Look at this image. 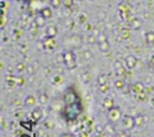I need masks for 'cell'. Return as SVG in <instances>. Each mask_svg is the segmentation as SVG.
I'll use <instances>...</instances> for the list:
<instances>
[{
	"label": "cell",
	"instance_id": "obj_25",
	"mask_svg": "<svg viewBox=\"0 0 154 137\" xmlns=\"http://www.w3.org/2000/svg\"><path fill=\"white\" fill-rule=\"evenodd\" d=\"M86 20H88V16H86L85 14H82V15L79 16V22H80V23H84V22H86Z\"/></svg>",
	"mask_w": 154,
	"mask_h": 137
},
{
	"label": "cell",
	"instance_id": "obj_17",
	"mask_svg": "<svg viewBox=\"0 0 154 137\" xmlns=\"http://www.w3.org/2000/svg\"><path fill=\"white\" fill-rule=\"evenodd\" d=\"M115 86H116V89H123L125 86V83H123V79H117L116 82H115Z\"/></svg>",
	"mask_w": 154,
	"mask_h": 137
},
{
	"label": "cell",
	"instance_id": "obj_30",
	"mask_svg": "<svg viewBox=\"0 0 154 137\" xmlns=\"http://www.w3.org/2000/svg\"><path fill=\"white\" fill-rule=\"evenodd\" d=\"M106 131L110 132V133H113V132H115V130L111 129V125H107V126H106Z\"/></svg>",
	"mask_w": 154,
	"mask_h": 137
},
{
	"label": "cell",
	"instance_id": "obj_23",
	"mask_svg": "<svg viewBox=\"0 0 154 137\" xmlns=\"http://www.w3.org/2000/svg\"><path fill=\"white\" fill-rule=\"evenodd\" d=\"M83 57H84V59L89 61V59H91V58H93V54H91V52H90V51H84Z\"/></svg>",
	"mask_w": 154,
	"mask_h": 137
},
{
	"label": "cell",
	"instance_id": "obj_3",
	"mask_svg": "<svg viewBox=\"0 0 154 137\" xmlns=\"http://www.w3.org/2000/svg\"><path fill=\"white\" fill-rule=\"evenodd\" d=\"M63 101L66 105H72V104H75V103H78V96H76L75 92L70 88L68 89L66 93H64V99H63Z\"/></svg>",
	"mask_w": 154,
	"mask_h": 137
},
{
	"label": "cell",
	"instance_id": "obj_31",
	"mask_svg": "<svg viewBox=\"0 0 154 137\" xmlns=\"http://www.w3.org/2000/svg\"><path fill=\"white\" fill-rule=\"evenodd\" d=\"M45 19H42V17H38V20H37V23L38 25H43L45 23V21H43Z\"/></svg>",
	"mask_w": 154,
	"mask_h": 137
},
{
	"label": "cell",
	"instance_id": "obj_29",
	"mask_svg": "<svg viewBox=\"0 0 154 137\" xmlns=\"http://www.w3.org/2000/svg\"><path fill=\"white\" fill-rule=\"evenodd\" d=\"M21 126H23V127L26 126V127H27V130H31V123H27V122H26V123H25V122H21Z\"/></svg>",
	"mask_w": 154,
	"mask_h": 137
},
{
	"label": "cell",
	"instance_id": "obj_15",
	"mask_svg": "<svg viewBox=\"0 0 154 137\" xmlns=\"http://www.w3.org/2000/svg\"><path fill=\"white\" fill-rule=\"evenodd\" d=\"M38 103H40L41 105H45L48 103V96L47 94H41L40 96H38Z\"/></svg>",
	"mask_w": 154,
	"mask_h": 137
},
{
	"label": "cell",
	"instance_id": "obj_35",
	"mask_svg": "<svg viewBox=\"0 0 154 137\" xmlns=\"http://www.w3.org/2000/svg\"><path fill=\"white\" fill-rule=\"evenodd\" d=\"M21 137H30V136H27V135H22Z\"/></svg>",
	"mask_w": 154,
	"mask_h": 137
},
{
	"label": "cell",
	"instance_id": "obj_26",
	"mask_svg": "<svg viewBox=\"0 0 154 137\" xmlns=\"http://www.w3.org/2000/svg\"><path fill=\"white\" fill-rule=\"evenodd\" d=\"M94 42H97V41H96V39H95L93 35H90V36L88 37V43H94Z\"/></svg>",
	"mask_w": 154,
	"mask_h": 137
},
{
	"label": "cell",
	"instance_id": "obj_10",
	"mask_svg": "<svg viewBox=\"0 0 154 137\" xmlns=\"http://www.w3.org/2000/svg\"><path fill=\"white\" fill-rule=\"evenodd\" d=\"M102 106H104V109H106V110L113 109V99H111V98H105L104 101H102Z\"/></svg>",
	"mask_w": 154,
	"mask_h": 137
},
{
	"label": "cell",
	"instance_id": "obj_33",
	"mask_svg": "<svg viewBox=\"0 0 154 137\" xmlns=\"http://www.w3.org/2000/svg\"><path fill=\"white\" fill-rule=\"evenodd\" d=\"M27 69H29V70H27V72H29V73H30V74H32V73H33V69H32V67H31V66H30V67H29V68H27Z\"/></svg>",
	"mask_w": 154,
	"mask_h": 137
},
{
	"label": "cell",
	"instance_id": "obj_22",
	"mask_svg": "<svg viewBox=\"0 0 154 137\" xmlns=\"http://www.w3.org/2000/svg\"><path fill=\"white\" fill-rule=\"evenodd\" d=\"M83 82L84 83H89V82H90V79H91V77H90V74H89L88 72H85L84 74H83Z\"/></svg>",
	"mask_w": 154,
	"mask_h": 137
},
{
	"label": "cell",
	"instance_id": "obj_36",
	"mask_svg": "<svg viewBox=\"0 0 154 137\" xmlns=\"http://www.w3.org/2000/svg\"><path fill=\"white\" fill-rule=\"evenodd\" d=\"M76 2H82V0H76Z\"/></svg>",
	"mask_w": 154,
	"mask_h": 137
},
{
	"label": "cell",
	"instance_id": "obj_18",
	"mask_svg": "<svg viewBox=\"0 0 154 137\" xmlns=\"http://www.w3.org/2000/svg\"><path fill=\"white\" fill-rule=\"evenodd\" d=\"M115 72H116V74H117L119 77H123V76H125L126 69H125V68H123V66H122V67H120V68H116V69H115Z\"/></svg>",
	"mask_w": 154,
	"mask_h": 137
},
{
	"label": "cell",
	"instance_id": "obj_37",
	"mask_svg": "<svg viewBox=\"0 0 154 137\" xmlns=\"http://www.w3.org/2000/svg\"><path fill=\"white\" fill-rule=\"evenodd\" d=\"M90 2H94V0H90Z\"/></svg>",
	"mask_w": 154,
	"mask_h": 137
},
{
	"label": "cell",
	"instance_id": "obj_19",
	"mask_svg": "<svg viewBox=\"0 0 154 137\" xmlns=\"http://www.w3.org/2000/svg\"><path fill=\"white\" fill-rule=\"evenodd\" d=\"M146 39H147L148 43H154V32H148Z\"/></svg>",
	"mask_w": 154,
	"mask_h": 137
},
{
	"label": "cell",
	"instance_id": "obj_11",
	"mask_svg": "<svg viewBox=\"0 0 154 137\" xmlns=\"http://www.w3.org/2000/svg\"><path fill=\"white\" fill-rule=\"evenodd\" d=\"M134 121H136L137 126H142L143 123H146L148 120H147V116H144V115H138L137 117H134Z\"/></svg>",
	"mask_w": 154,
	"mask_h": 137
},
{
	"label": "cell",
	"instance_id": "obj_9",
	"mask_svg": "<svg viewBox=\"0 0 154 137\" xmlns=\"http://www.w3.org/2000/svg\"><path fill=\"white\" fill-rule=\"evenodd\" d=\"M32 119H35L36 121H38V120H41L42 119V116H43V111H42V109H40V107H36V109H33L32 110Z\"/></svg>",
	"mask_w": 154,
	"mask_h": 137
},
{
	"label": "cell",
	"instance_id": "obj_7",
	"mask_svg": "<svg viewBox=\"0 0 154 137\" xmlns=\"http://www.w3.org/2000/svg\"><path fill=\"white\" fill-rule=\"evenodd\" d=\"M125 63H126V67L128 68V70H131L136 67L137 64V58L134 56H128L126 59H125Z\"/></svg>",
	"mask_w": 154,
	"mask_h": 137
},
{
	"label": "cell",
	"instance_id": "obj_4",
	"mask_svg": "<svg viewBox=\"0 0 154 137\" xmlns=\"http://www.w3.org/2000/svg\"><path fill=\"white\" fill-rule=\"evenodd\" d=\"M121 123H122V127L123 129L131 130L136 125V121H134V117H132L130 115H123L122 119H121Z\"/></svg>",
	"mask_w": 154,
	"mask_h": 137
},
{
	"label": "cell",
	"instance_id": "obj_20",
	"mask_svg": "<svg viewBox=\"0 0 154 137\" xmlns=\"http://www.w3.org/2000/svg\"><path fill=\"white\" fill-rule=\"evenodd\" d=\"M42 15H43L45 19H48V17L52 16V11H51L49 9H45V10L42 11Z\"/></svg>",
	"mask_w": 154,
	"mask_h": 137
},
{
	"label": "cell",
	"instance_id": "obj_8",
	"mask_svg": "<svg viewBox=\"0 0 154 137\" xmlns=\"http://www.w3.org/2000/svg\"><path fill=\"white\" fill-rule=\"evenodd\" d=\"M97 46H99L101 52L106 53V52L110 51V43L107 42V40H105V41H97Z\"/></svg>",
	"mask_w": 154,
	"mask_h": 137
},
{
	"label": "cell",
	"instance_id": "obj_34",
	"mask_svg": "<svg viewBox=\"0 0 154 137\" xmlns=\"http://www.w3.org/2000/svg\"><path fill=\"white\" fill-rule=\"evenodd\" d=\"M60 137H73L72 135H69V133H66V135H62Z\"/></svg>",
	"mask_w": 154,
	"mask_h": 137
},
{
	"label": "cell",
	"instance_id": "obj_21",
	"mask_svg": "<svg viewBox=\"0 0 154 137\" xmlns=\"http://www.w3.org/2000/svg\"><path fill=\"white\" fill-rule=\"evenodd\" d=\"M63 82V78L60 77V76H54L53 78H52V83L53 84H60Z\"/></svg>",
	"mask_w": 154,
	"mask_h": 137
},
{
	"label": "cell",
	"instance_id": "obj_2",
	"mask_svg": "<svg viewBox=\"0 0 154 137\" xmlns=\"http://www.w3.org/2000/svg\"><path fill=\"white\" fill-rule=\"evenodd\" d=\"M62 57H63V63L67 69L72 70L76 67V56L73 49H67L66 52H63Z\"/></svg>",
	"mask_w": 154,
	"mask_h": 137
},
{
	"label": "cell",
	"instance_id": "obj_28",
	"mask_svg": "<svg viewBox=\"0 0 154 137\" xmlns=\"http://www.w3.org/2000/svg\"><path fill=\"white\" fill-rule=\"evenodd\" d=\"M52 5H53L54 8H58V6L60 5V2H59V0H52Z\"/></svg>",
	"mask_w": 154,
	"mask_h": 137
},
{
	"label": "cell",
	"instance_id": "obj_12",
	"mask_svg": "<svg viewBox=\"0 0 154 137\" xmlns=\"http://www.w3.org/2000/svg\"><path fill=\"white\" fill-rule=\"evenodd\" d=\"M57 33V29L54 26H48L47 30H46V36L49 37V39H52V37H54Z\"/></svg>",
	"mask_w": 154,
	"mask_h": 137
},
{
	"label": "cell",
	"instance_id": "obj_32",
	"mask_svg": "<svg viewBox=\"0 0 154 137\" xmlns=\"http://www.w3.org/2000/svg\"><path fill=\"white\" fill-rule=\"evenodd\" d=\"M64 5L70 6V5H72V0H66V2H64Z\"/></svg>",
	"mask_w": 154,
	"mask_h": 137
},
{
	"label": "cell",
	"instance_id": "obj_16",
	"mask_svg": "<svg viewBox=\"0 0 154 137\" xmlns=\"http://www.w3.org/2000/svg\"><path fill=\"white\" fill-rule=\"evenodd\" d=\"M106 83H107V76H105V74H101V76H99V78H97V84L99 85L106 84Z\"/></svg>",
	"mask_w": 154,
	"mask_h": 137
},
{
	"label": "cell",
	"instance_id": "obj_6",
	"mask_svg": "<svg viewBox=\"0 0 154 137\" xmlns=\"http://www.w3.org/2000/svg\"><path fill=\"white\" fill-rule=\"evenodd\" d=\"M69 43H70L72 48H79L82 46V39H80V36H78V35L70 36L69 37Z\"/></svg>",
	"mask_w": 154,
	"mask_h": 137
},
{
	"label": "cell",
	"instance_id": "obj_13",
	"mask_svg": "<svg viewBox=\"0 0 154 137\" xmlns=\"http://www.w3.org/2000/svg\"><path fill=\"white\" fill-rule=\"evenodd\" d=\"M35 104H36V98L33 95L26 96V99H25V105L26 106H35Z\"/></svg>",
	"mask_w": 154,
	"mask_h": 137
},
{
	"label": "cell",
	"instance_id": "obj_1",
	"mask_svg": "<svg viewBox=\"0 0 154 137\" xmlns=\"http://www.w3.org/2000/svg\"><path fill=\"white\" fill-rule=\"evenodd\" d=\"M80 113H82V106H80V104H78V103L72 104V105H66V109H64V111H63L64 116L67 117L68 121L75 120Z\"/></svg>",
	"mask_w": 154,
	"mask_h": 137
},
{
	"label": "cell",
	"instance_id": "obj_14",
	"mask_svg": "<svg viewBox=\"0 0 154 137\" xmlns=\"http://www.w3.org/2000/svg\"><path fill=\"white\" fill-rule=\"evenodd\" d=\"M143 85L140 84V83H134L133 85H132V92L134 93V94H139V93H142L143 92Z\"/></svg>",
	"mask_w": 154,
	"mask_h": 137
},
{
	"label": "cell",
	"instance_id": "obj_5",
	"mask_svg": "<svg viewBox=\"0 0 154 137\" xmlns=\"http://www.w3.org/2000/svg\"><path fill=\"white\" fill-rule=\"evenodd\" d=\"M109 119L111 122H117L120 119H122V113L119 107H113L109 110Z\"/></svg>",
	"mask_w": 154,
	"mask_h": 137
},
{
	"label": "cell",
	"instance_id": "obj_27",
	"mask_svg": "<svg viewBox=\"0 0 154 137\" xmlns=\"http://www.w3.org/2000/svg\"><path fill=\"white\" fill-rule=\"evenodd\" d=\"M16 68H17V72H22V70H25V66H23L22 63H19V64L16 66Z\"/></svg>",
	"mask_w": 154,
	"mask_h": 137
},
{
	"label": "cell",
	"instance_id": "obj_24",
	"mask_svg": "<svg viewBox=\"0 0 154 137\" xmlns=\"http://www.w3.org/2000/svg\"><path fill=\"white\" fill-rule=\"evenodd\" d=\"M100 86V92L101 93H106L107 90H109V84L106 83V84H102V85H99Z\"/></svg>",
	"mask_w": 154,
	"mask_h": 137
}]
</instances>
